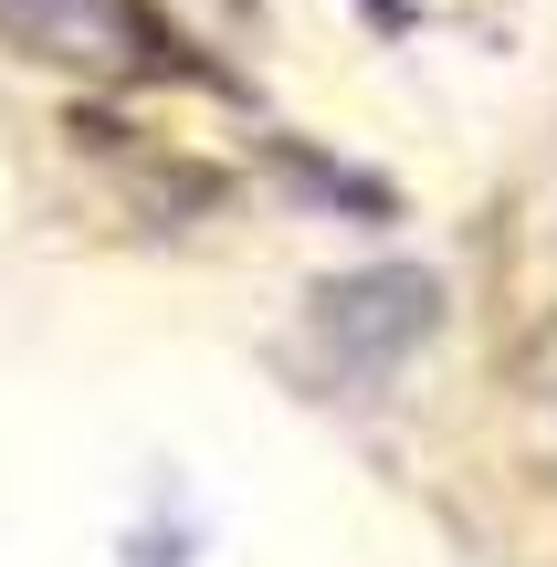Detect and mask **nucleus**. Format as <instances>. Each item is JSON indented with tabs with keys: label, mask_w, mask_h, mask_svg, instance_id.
<instances>
[{
	"label": "nucleus",
	"mask_w": 557,
	"mask_h": 567,
	"mask_svg": "<svg viewBox=\"0 0 557 567\" xmlns=\"http://www.w3.org/2000/svg\"><path fill=\"white\" fill-rule=\"evenodd\" d=\"M0 32L74 74H158L168 63V32L147 0H0Z\"/></svg>",
	"instance_id": "obj_2"
},
{
	"label": "nucleus",
	"mask_w": 557,
	"mask_h": 567,
	"mask_svg": "<svg viewBox=\"0 0 557 567\" xmlns=\"http://www.w3.org/2000/svg\"><path fill=\"white\" fill-rule=\"evenodd\" d=\"M432 316H442V284L421 274V264H379V274L316 284V337H327V358L358 368V379L400 368L421 337H432Z\"/></svg>",
	"instance_id": "obj_1"
}]
</instances>
